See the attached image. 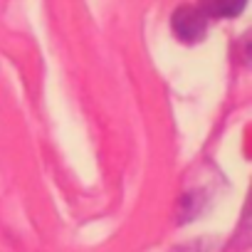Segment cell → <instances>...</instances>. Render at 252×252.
<instances>
[{
	"instance_id": "1",
	"label": "cell",
	"mask_w": 252,
	"mask_h": 252,
	"mask_svg": "<svg viewBox=\"0 0 252 252\" xmlns=\"http://www.w3.org/2000/svg\"><path fill=\"white\" fill-rule=\"evenodd\" d=\"M171 30L181 42L195 45L208 32V18L198 5H181V8H176V13L171 18Z\"/></svg>"
},
{
	"instance_id": "2",
	"label": "cell",
	"mask_w": 252,
	"mask_h": 252,
	"mask_svg": "<svg viewBox=\"0 0 252 252\" xmlns=\"http://www.w3.org/2000/svg\"><path fill=\"white\" fill-rule=\"evenodd\" d=\"M247 5V0H200V10L205 18H237L242 8Z\"/></svg>"
}]
</instances>
